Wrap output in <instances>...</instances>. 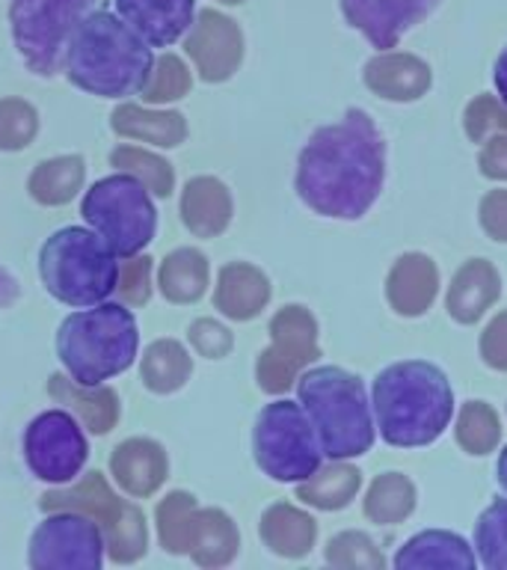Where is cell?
Here are the masks:
<instances>
[{
    "instance_id": "6da1fadb",
    "label": "cell",
    "mask_w": 507,
    "mask_h": 570,
    "mask_svg": "<svg viewBox=\"0 0 507 570\" xmlns=\"http://www.w3.org/2000/svg\"><path fill=\"white\" fill-rule=\"evenodd\" d=\"M386 181V140L365 110H347L311 134L297 160V194L311 212L336 220L368 214Z\"/></svg>"
},
{
    "instance_id": "7a4b0ae2",
    "label": "cell",
    "mask_w": 507,
    "mask_h": 570,
    "mask_svg": "<svg viewBox=\"0 0 507 570\" xmlns=\"http://www.w3.org/2000/svg\"><path fill=\"white\" fill-rule=\"evenodd\" d=\"M151 69V45L107 9H92L66 48V75L71 83L101 98L137 96L149 83Z\"/></svg>"
},
{
    "instance_id": "3957f363",
    "label": "cell",
    "mask_w": 507,
    "mask_h": 570,
    "mask_svg": "<svg viewBox=\"0 0 507 570\" xmlns=\"http://www.w3.org/2000/svg\"><path fill=\"white\" fill-rule=\"evenodd\" d=\"M371 407L386 443L416 449L434 443L448 428L454 392L439 365L404 360L374 377Z\"/></svg>"
},
{
    "instance_id": "277c9868",
    "label": "cell",
    "mask_w": 507,
    "mask_h": 570,
    "mask_svg": "<svg viewBox=\"0 0 507 570\" xmlns=\"http://www.w3.org/2000/svg\"><path fill=\"white\" fill-rule=\"evenodd\" d=\"M140 347L137 318L119 303H96L74 312L57 333V356L80 386H101L107 377L131 368Z\"/></svg>"
},
{
    "instance_id": "5b68a950",
    "label": "cell",
    "mask_w": 507,
    "mask_h": 570,
    "mask_svg": "<svg viewBox=\"0 0 507 570\" xmlns=\"http://www.w3.org/2000/svg\"><path fill=\"white\" fill-rule=\"evenodd\" d=\"M302 410L332 461L359 458L374 445V416L365 383L338 365H320L297 381Z\"/></svg>"
},
{
    "instance_id": "8992f818",
    "label": "cell",
    "mask_w": 507,
    "mask_h": 570,
    "mask_svg": "<svg viewBox=\"0 0 507 570\" xmlns=\"http://www.w3.org/2000/svg\"><path fill=\"white\" fill-rule=\"evenodd\" d=\"M39 276L66 306H96L116 292L119 256L92 229L69 226L42 244Z\"/></svg>"
},
{
    "instance_id": "52a82bcc",
    "label": "cell",
    "mask_w": 507,
    "mask_h": 570,
    "mask_svg": "<svg viewBox=\"0 0 507 570\" xmlns=\"http://www.w3.org/2000/svg\"><path fill=\"white\" fill-rule=\"evenodd\" d=\"M80 214L119 258L137 256L158 229V212L151 205L149 187L131 173L96 181L83 196Z\"/></svg>"
},
{
    "instance_id": "ba28073f",
    "label": "cell",
    "mask_w": 507,
    "mask_h": 570,
    "mask_svg": "<svg viewBox=\"0 0 507 570\" xmlns=\"http://www.w3.org/2000/svg\"><path fill=\"white\" fill-rule=\"evenodd\" d=\"M258 466L276 481H306L320 466L318 431L297 401H274L261 410L252 434Z\"/></svg>"
},
{
    "instance_id": "9c48e42d",
    "label": "cell",
    "mask_w": 507,
    "mask_h": 570,
    "mask_svg": "<svg viewBox=\"0 0 507 570\" xmlns=\"http://www.w3.org/2000/svg\"><path fill=\"white\" fill-rule=\"evenodd\" d=\"M98 0H12L9 21L18 53L36 75L53 78L66 62L71 33Z\"/></svg>"
},
{
    "instance_id": "30bf717a",
    "label": "cell",
    "mask_w": 507,
    "mask_h": 570,
    "mask_svg": "<svg viewBox=\"0 0 507 570\" xmlns=\"http://www.w3.org/2000/svg\"><path fill=\"white\" fill-rule=\"evenodd\" d=\"M83 511L101 525L105 550L113 561H137L146 552V517L137 505L125 502L107 488L101 472H89L69 490H53L42 497V511Z\"/></svg>"
},
{
    "instance_id": "8fae6325",
    "label": "cell",
    "mask_w": 507,
    "mask_h": 570,
    "mask_svg": "<svg viewBox=\"0 0 507 570\" xmlns=\"http://www.w3.org/2000/svg\"><path fill=\"white\" fill-rule=\"evenodd\" d=\"M101 561L105 534L83 511L60 508L30 538V568L36 570H98Z\"/></svg>"
},
{
    "instance_id": "7c38bea8",
    "label": "cell",
    "mask_w": 507,
    "mask_h": 570,
    "mask_svg": "<svg viewBox=\"0 0 507 570\" xmlns=\"http://www.w3.org/2000/svg\"><path fill=\"white\" fill-rule=\"evenodd\" d=\"M87 436L66 410H48L24 431V458L36 479L69 484L87 463Z\"/></svg>"
},
{
    "instance_id": "4fadbf2b",
    "label": "cell",
    "mask_w": 507,
    "mask_h": 570,
    "mask_svg": "<svg viewBox=\"0 0 507 570\" xmlns=\"http://www.w3.org/2000/svg\"><path fill=\"white\" fill-rule=\"evenodd\" d=\"M270 338L274 345L258 360V386L270 395H279L297 381L300 368L320 356L318 324L309 309L285 306L270 321Z\"/></svg>"
},
{
    "instance_id": "5bb4252c",
    "label": "cell",
    "mask_w": 507,
    "mask_h": 570,
    "mask_svg": "<svg viewBox=\"0 0 507 570\" xmlns=\"http://www.w3.org/2000/svg\"><path fill=\"white\" fill-rule=\"evenodd\" d=\"M347 24L359 30L377 51L398 48L404 36L425 21L439 0H338Z\"/></svg>"
},
{
    "instance_id": "9a60e30c",
    "label": "cell",
    "mask_w": 507,
    "mask_h": 570,
    "mask_svg": "<svg viewBox=\"0 0 507 570\" xmlns=\"http://www.w3.org/2000/svg\"><path fill=\"white\" fill-rule=\"evenodd\" d=\"M187 53L193 57L196 69L205 80H226L231 78L243 57V36L231 18L205 9L190 27L187 36Z\"/></svg>"
},
{
    "instance_id": "2e32d148",
    "label": "cell",
    "mask_w": 507,
    "mask_h": 570,
    "mask_svg": "<svg viewBox=\"0 0 507 570\" xmlns=\"http://www.w3.org/2000/svg\"><path fill=\"white\" fill-rule=\"evenodd\" d=\"M116 12L142 42L167 48L193 27L196 0H116Z\"/></svg>"
},
{
    "instance_id": "e0dca14e",
    "label": "cell",
    "mask_w": 507,
    "mask_h": 570,
    "mask_svg": "<svg viewBox=\"0 0 507 570\" xmlns=\"http://www.w3.org/2000/svg\"><path fill=\"white\" fill-rule=\"evenodd\" d=\"M439 292V271L425 253H407L395 262L386 279V297L391 309L407 318L425 315Z\"/></svg>"
},
{
    "instance_id": "ac0fdd59",
    "label": "cell",
    "mask_w": 507,
    "mask_h": 570,
    "mask_svg": "<svg viewBox=\"0 0 507 570\" xmlns=\"http://www.w3.org/2000/svg\"><path fill=\"white\" fill-rule=\"evenodd\" d=\"M365 87L389 101H416L430 89V69L412 53L386 51L365 66Z\"/></svg>"
},
{
    "instance_id": "d6986e66",
    "label": "cell",
    "mask_w": 507,
    "mask_h": 570,
    "mask_svg": "<svg viewBox=\"0 0 507 570\" xmlns=\"http://www.w3.org/2000/svg\"><path fill=\"white\" fill-rule=\"evenodd\" d=\"M501 276L487 258H471L454 274L448 288V312L457 324H475L498 301Z\"/></svg>"
},
{
    "instance_id": "ffe728a7",
    "label": "cell",
    "mask_w": 507,
    "mask_h": 570,
    "mask_svg": "<svg viewBox=\"0 0 507 570\" xmlns=\"http://www.w3.org/2000/svg\"><path fill=\"white\" fill-rule=\"evenodd\" d=\"M478 564L475 552L460 534L454 532H421L409 538L400 552L395 556V568L398 570H421V568H454V570H471Z\"/></svg>"
},
{
    "instance_id": "44dd1931",
    "label": "cell",
    "mask_w": 507,
    "mask_h": 570,
    "mask_svg": "<svg viewBox=\"0 0 507 570\" xmlns=\"http://www.w3.org/2000/svg\"><path fill=\"white\" fill-rule=\"evenodd\" d=\"M110 470L131 497H151L167 479V454L151 440H128L110 458Z\"/></svg>"
},
{
    "instance_id": "7402d4cb",
    "label": "cell",
    "mask_w": 507,
    "mask_h": 570,
    "mask_svg": "<svg viewBox=\"0 0 507 570\" xmlns=\"http://www.w3.org/2000/svg\"><path fill=\"white\" fill-rule=\"evenodd\" d=\"M267 301H270V283L258 267L243 265V262L222 267L217 292H213V303L222 315L235 321H249L265 309Z\"/></svg>"
},
{
    "instance_id": "603a6c76",
    "label": "cell",
    "mask_w": 507,
    "mask_h": 570,
    "mask_svg": "<svg viewBox=\"0 0 507 570\" xmlns=\"http://www.w3.org/2000/svg\"><path fill=\"white\" fill-rule=\"evenodd\" d=\"M181 214L185 226L199 238L220 235L231 220V196L217 178H193L181 196Z\"/></svg>"
},
{
    "instance_id": "cb8c5ba5",
    "label": "cell",
    "mask_w": 507,
    "mask_h": 570,
    "mask_svg": "<svg viewBox=\"0 0 507 570\" xmlns=\"http://www.w3.org/2000/svg\"><path fill=\"white\" fill-rule=\"evenodd\" d=\"M315 534H318L315 520L300 508L285 505V502L267 508L265 517H261V541L285 559L306 556L315 543Z\"/></svg>"
},
{
    "instance_id": "d4e9b609",
    "label": "cell",
    "mask_w": 507,
    "mask_h": 570,
    "mask_svg": "<svg viewBox=\"0 0 507 570\" xmlns=\"http://www.w3.org/2000/svg\"><path fill=\"white\" fill-rule=\"evenodd\" d=\"M51 395L60 404H69L92 434H107L119 419V401L113 392L101 390V386H80L71 377L66 381L57 374L51 377Z\"/></svg>"
},
{
    "instance_id": "484cf974",
    "label": "cell",
    "mask_w": 507,
    "mask_h": 570,
    "mask_svg": "<svg viewBox=\"0 0 507 570\" xmlns=\"http://www.w3.org/2000/svg\"><path fill=\"white\" fill-rule=\"evenodd\" d=\"M238 529L222 511H217V508H199L196 511L190 552L202 568L229 564L235 559V552H238Z\"/></svg>"
},
{
    "instance_id": "4316f807",
    "label": "cell",
    "mask_w": 507,
    "mask_h": 570,
    "mask_svg": "<svg viewBox=\"0 0 507 570\" xmlns=\"http://www.w3.org/2000/svg\"><path fill=\"white\" fill-rule=\"evenodd\" d=\"M113 131L133 140L155 142V146H178L187 137L185 116L176 110L155 114V110H140V107L125 105L113 114Z\"/></svg>"
},
{
    "instance_id": "83f0119b",
    "label": "cell",
    "mask_w": 507,
    "mask_h": 570,
    "mask_svg": "<svg viewBox=\"0 0 507 570\" xmlns=\"http://www.w3.org/2000/svg\"><path fill=\"white\" fill-rule=\"evenodd\" d=\"M359 470L350 463H332L324 470H315L306 481H300L297 488V499H302L306 505H315L320 511H336V508L350 505V499L359 493Z\"/></svg>"
},
{
    "instance_id": "f1b7e54d",
    "label": "cell",
    "mask_w": 507,
    "mask_h": 570,
    "mask_svg": "<svg viewBox=\"0 0 507 570\" xmlns=\"http://www.w3.org/2000/svg\"><path fill=\"white\" fill-rule=\"evenodd\" d=\"M416 511V488L407 475L400 472H382L371 481L368 497H365V517L371 523L389 525L407 520Z\"/></svg>"
},
{
    "instance_id": "f546056e",
    "label": "cell",
    "mask_w": 507,
    "mask_h": 570,
    "mask_svg": "<svg viewBox=\"0 0 507 570\" xmlns=\"http://www.w3.org/2000/svg\"><path fill=\"white\" fill-rule=\"evenodd\" d=\"M208 285V262L196 249H176L160 267V292L172 303H193Z\"/></svg>"
},
{
    "instance_id": "4dcf8cb0",
    "label": "cell",
    "mask_w": 507,
    "mask_h": 570,
    "mask_svg": "<svg viewBox=\"0 0 507 570\" xmlns=\"http://www.w3.org/2000/svg\"><path fill=\"white\" fill-rule=\"evenodd\" d=\"M83 187V160L78 155L44 160L30 176V194L42 205H66Z\"/></svg>"
},
{
    "instance_id": "1f68e13d",
    "label": "cell",
    "mask_w": 507,
    "mask_h": 570,
    "mask_svg": "<svg viewBox=\"0 0 507 570\" xmlns=\"http://www.w3.org/2000/svg\"><path fill=\"white\" fill-rule=\"evenodd\" d=\"M190 377V356L178 342L163 338L146 351L142 356V383L151 392H176Z\"/></svg>"
},
{
    "instance_id": "d6a6232c",
    "label": "cell",
    "mask_w": 507,
    "mask_h": 570,
    "mask_svg": "<svg viewBox=\"0 0 507 570\" xmlns=\"http://www.w3.org/2000/svg\"><path fill=\"white\" fill-rule=\"evenodd\" d=\"M475 550L484 568L507 570V499H496L475 523Z\"/></svg>"
},
{
    "instance_id": "836d02e7",
    "label": "cell",
    "mask_w": 507,
    "mask_h": 570,
    "mask_svg": "<svg viewBox=\"0 0 507 570\" xmlns=\"http://www.w3.org/2000/svg\"><path fill=\"white\" fill-rule=\"evenodd\" d=\"M501 440L496 410L484 401H469L457 419V443L469 454H489Z\"/></svg>"
},
{
    "instance_id": "e575fe53",
    "label": "cell",
    "mask_w": 507,
    "mask_h": 570,
    "mask_svg": "<svg viewBox=\"0 0 507 570\" xmlns=\"http://www.w3.org/2000/svg\"><path fill=\"white\" fill-rule=\"evenodd\" d=\"M196 499L187 493H172L158 505L160 541L169 552H190V534L196 523Z\"/></svg>"
},
{
    "instance_id": "d590c367",
    "label": "cell",
    "mask_w": 507,
    "mask_h": 570,
    "mask_svg": "<svg viewBox=\"0 0 507 570\" xmlns=\"http://www.w3.org/2000/svg\"><path fill=\"white\" fill-rule=\"evenodd\" d=\"M110 164H113L119 173H131L133 178H140L142 185L149 187V194H172V185H176L172 167H169L167 160H160L158 155H151V151L122 146V149H116L113 155H110Z\"/></svg>"
},
{
    "instance_id": "8d00e7d4",
    "label": "cell",
    "mask_w": 507,
    "mask_h": 570,
    "mask_svg": "<svg viewBox=\"0 0 507 570\" xmlns=\"http://www.w3.org/2000/svg\"><path fill=\"white\" fill-rule=\"evenodd\" d=\"M327 561L332 568H356V570H380L386 568L382 552L377 543L362 532L336 534L327 547Z\"/></svg>"
},
{
    "instance_id": "74e56055",
    "label": "cell",
    "mask_w": 507,
    "mask_h": 570,
    "mask_svg": "<svg viewBox=\"0 0 507 570\" xmlns=\"http://www.w3.org/2000/svg\"><path fill=\"white\" fill-rule=\"evenodd\" d=\"M190 89V71L178 57L167 53V57H160L158 66L151 69V78L142 89V101H149V105H160V101H176Z\"/></svg>"
},
{
    "instance_id": "f35d334b",
    "label": "cell",
    "mask_w": 507,
    "mask_h": 570,
    "mask_svg": "<svg viewBox=\"0 0 507 570\" xmlns=\"http://www.w3.org/2000/svg\"><path fill=\"white\" fill-rule=\"evenodd\" d=\"M36 128H39V119L27 101H18V98L0 101V149H24L36 137Z\"/></svg>"
},
{
    "instance_id": "ab89813d",
    "label": "cell",
    "mask_w": 507,
    "mask_h": 570,
    "mask_svg": "<svg viewBox=\"0 0 507 570\" xmlns=\"http://www.w3.org/2000/svg\"><path fill=\"white\" fill-rule=\"evenodd\" d=\"M466 134L475 142H487L496 134H507V105L501 107L493 96H478L466 107Z\"/></svg>"
},
{
    "instance_id": "60d3db41",
    "label": "cell",
    "mask_w": 507,
    "mask_h": 570,
    "mask_svg": "<svg viewBox=\"0 0 507 570\" xmlns=\"http://www.w3.org/2000/svg\"><path fill=\"white\" fill-rule=\"evenodd\" d=\"M116 292L125 303L142 306L151 294V258H131V262H119V279H116Z\"/></svg>"
},
{
    "instance_id": "b9f144b4",
    "label": "cell",
    "mask_w": 507,
    "mask_h": 570,
    "mask_svg": "<svg viewBox=\"0 0 507 570\" xmlns=\"http://www.w3.org/2000/svg\"><path fill=\"white\" fill-rule=\"evenodd\" d=\"M480 356L496 372H507V312H498L480 333Z\"/></svg>"
},
{
    "instance_id": "7bdbcfd3",
    "label": "cell",
    "mask_w": 507,
    "mask_h": 570,
    "mask_svg": "<svg viewBox=\"0 0 507 570\" xmlns=\"http://www.w3.org/2000/svg\"><path fill=\"white\" fill-rule=\"evenodd\" d=\"M480 226L493 240H507V190H489L480 199Z\"/></svg>"
},
{
    "instance_id": "ee69618b",
    "label": "cell",
    "mask_w": 507,
    "mask_h": 570,
    "mask_svg": "<svg viewBox=\"0 0 507 570\" xmlns=\"http://www.w3.org/2000/svg\"><path fill=\"white\" fill-rule=\"evenodd\" d=\"M190 338L205 356H222L231 351V333L220 324H213V321H196L193 330H190Z\"/></svg>"
},
{
    "instance_id": "f6af8a7d",
    "label": "cell",
    "mask_w": 507,
    "mask_h": 570,
    "mask_svg": "<svg viewBox=\"0 0 507 570\" xmlns=\"http://www.w3.org/2000/svg\"><path fill=\"white\" fill-rule=\"evenodd\" d=\"M478 164L484 176L507 181V134H496V137H489L484 142Z\"/></svg>"
},
{
    "instance_id": "bcb514c9",
    "label": "cell",
    "mask_w": 507,
    "mask_h": 570,
    "mask_svg": "<svg viewBox=\"0 0 507 570\" xmlns=\"http://www.w3.org/2000/svg\"><path fill=\"white\" fill-rule=\"evenodd\" d=\"M493 78H496L498 96H501V101H505V105H507V48L501 53H498L496 71H493Z\"/></svg>"
},
{
    "instance_id": "7dc6e473",
    "label": "cell",
    "mask_w": 507,
    "mask_h": 570,
    "mask_svg": "<svg viewBox=\"0 0 507 570\" xmlns=\"http://www.w3.org/2000/svg\"><path fill=\"white\" fill-rule=\"evenodd\" d=\"M12 297H16V283L0 271V303H9Z\"/></svg>"
},
{
    "instance_id": "c3c4849f",
    "label": "cell",
    "mask_w": 507,
    "mask_h": 570,
    "mask_svg": "<svg viewBox=\"0 0 507 570\" xmlns=\"http://www.w3.org/2000/svg\"><path fill=\"white\" fill-rule=\"evenodd\" d=\"M498 484L507 490V449L501 452V458H498Z\"/></svg>"
},
{
    "instance_id": "681fc988",
    "label": "cell",
    "mask_w": 507,
    "mask_h": 570,
    "mask_svg": "<svg viewBox=\"0 0 507 570\" xmlns=\"http://www.w3.org/2000/svg\"><path fill=\"white\" fill-rule=\"evenodd\" d=\"M220 3H243V0H220Z\"/></svg>"
}]
</instances>
